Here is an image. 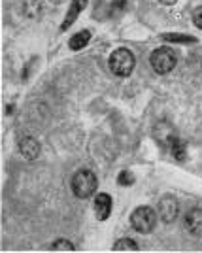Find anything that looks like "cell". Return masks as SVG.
I'll list each match as a JSON object with an SVG mask.
<instances>
[{"label":"cell","instance_id":"ba28073f","mask_svg":"<svg viewBox=\"0 0 202 253\" xmlns=\"http://www.w3.org/2000/svg\"><path fill=\"white\" fill-rule=\"evenodd\" d=\"M110 211H112V199L106 193H100L95 197V213L100 221H104L110 217Z\"/></svg>","mask_w":202,"mask_h":253},{"label":"cell","instance_id":"3957f363","mask_svg":"<svg viewBox=\"0 0 202 253\" xmlns=\"http://www.w3.org/2000/svg\"><path fill=\"white\" fill-rule=\"evenodd\" d=\"M157 211L151 210L149 206H140L130 215V225L138 232H151L157 225Z\"/></svg>","mask_w":202,"mask_h":253},{"label":"cell","instance_id":"8fae6325","mask_svg":"<svg viewBox=\"0 0 202 253\" xmlns=\"http://www.w3.org/2000/svg\"><path fill=\"white\" fill-rule=\"evenodd\" d=\"M91 40V32L89 31H81L74 34L72 36V40H70V49H74V51H80V49H83L87 43Z\"/></svg>","mask_w":202,"mask_h":253},{"label":"cell","instance_id":"5b68a950","mask_svg":"<svg viewBox=\"0 0 202 253\" xmlns=\"http://www.w3.org/2000/svg\"><path fill=\"white\" fill-rule=\"evenodd\" d=\"M157 213H159V217L164 223L176 221V217L180 213V204H178V201L174 197H164L157 204Z\"/></svg>","mask_w":202,"mask_h":253},{"label":"cell","instance_id":"30bf717a","mask_svg":"<svg viewBox=\"0 0 202 253\" xmlns=\"http://www.w3.org/2000/svg\"><path fill=\"white\" fill-rule=\"evenodd\" d=\"M168 146H170V151H172V155H174V159H176V161L183 163V161L187 159V146L181 142L180 138L174 136L170 140V144H168Z\"/></svg>","mask_w":202,"mask_h":253},{"label":"cell","instance_id":"e0dca14e","mask_svg":"<svg viewBox=\"0 0 202 253\" xmlns=\"http://www.w3.org/2000/svg\"><path fill=\"white\" fill-rule=\"evenodd\" d=\"M161 4H166V6H170V4H174L176 0H159Z\"/></svg>","mask_w":202,"mask_h":253},{"label":"cell","instance_id":"4fadbf2b","mask_svg":"<svg viewBox=\"0 0 202 253\" xmlns=\"http://www.w3.org/2000/svg\"><path fill=\"white\" fill-rule=\"evenodd\" d=\"M51 250H57V252H74V244L68 242V240H57V242L51 244Z\"/></svg>","mask_w":202,"mask_h":253},{"label":"cell","instance_id":"5bb4252c","mask_svg":"<svg viewBox=\"0 0 202 253\" xmlns=\"http://www.w3.org/2000/svg\"><path fill=\"white\" fill-rule=\"evenodd\" d=\"M164 40H168V42H195V38H191V36H183V34H164L162 36Z\"/></svg>","mask_w":202,"mask_h":253},{"label":"cell","instance_id":"7a4b0ae2","mask_svg":"<svg viewBox=\"0 0 202 253\" xmlns=\"http://www.w3.org/2000/svg\"><path fill=\"white\" fill-rule=\"evenodd\" d=\"M96 185H98V181H96V176L93 170H78L74 174V178H72V191H74V195L78 199L93 197L96 191Z\"/></svg>","mask_w":202,"mask_h":253},{"label":"cell","instance_id":"2e32d148","mask_svg":"<svg viewBox=\"0 0 202 253\" xmlns=\"http://www.w3.org/2000/svg\"><path fill=\"white\" fill-rule=\"evenodd\" d=\"M193 23L197 25V29L202 31V6L195 8V11H193Z\"/></svg>","mask_w":202,"mask_h":253},{"label":"cell","instance_id":"6da1fadb","mask_svg":"<svg viewBox=\"0 0 202 253\" xmlns=\"http://www.w3.org/2000/svg\"><path fill=\"white\" fill-rule=\"evenodd\" d=\"M108 64H110V70H112L114 74L125 78V76L132 74L134 64H136V59H134V55H132L130 49H127V47H119V49H116V51L110 55Z\"/></svg>","mask_w":202,"mask_h":253},{"label":"cell","instance_id":"277c9868","mask_svg":"<svg viewBox=\"0 0 202 253\" xmlns=\"http://www.w3.org/2000/svg\"><path fill=\"white\" fill-rule=\"evenodd\" d=\"M176 61H178L176 51L170 49V47H159V49H155V51L151 53V59H149V63H151L153 70L157 74H168L172 68L176 66Z\"/></svg>","mask_w":202,"mask_h":253},{"label":"cell","instance_id":"9c48e42d","mask_svg":"<svg viewBox=\"0 0 202 253\" xmlns=\"http://www.w3.org/2000/svg\"><path fill=\"white\" fill-rule=\"evenodd\" d=\"M85 6H87V0H72V6H70V10L66 11V17H64L63 25H61V31H68L70 25L78 19V15L81 13V10Z\"/></svg>","mask_w":202,"mask_h":253},{"label":"cell","instance_id":"8992f818","mask_svg":"<svg viewBox=\"0 0 202 253\" xmlns=\"http://www.w3.org/2000/svg\"><path fill=\"white\" fill-rule=\"evenodd\" d=\"M183 227L193 236L202 234V208H191L187 211L183 215Z\"/></svg>","mask_w":202,"mask_h":253},{"label":"cell","instance_id":"7c38bea8","mask_svg":"<svg viewBox=\"0 0 202 253\" xmlns=\"http://www.w3.org/2000/svg\"><path fill=\"white\" fill-rule=\"evenodd\" d=\"M114 250H116V252H136V250H138V244L134 242L132 238H123V240L116 242Z\"/></svg>","mask_w":202,"mask_h":253},{"label":"cell","instance_id":"9a60e30c","mask_svg":"<svg viewBox=\"0 0 202 253\" xmlns=\"http://www.w3.org/2000/svg\"><path fill=\"white\" fill-rule=\"evenodd\" d=\"M117 183L119 185H132L134 183V176L130 172H121L119 178H117Z\"/></svg>","mask_w":202,"mask_h":253},{"label":"cell","instance_id":"52a82bcc","mask_svg":"<svg viewBox=\"0 0 202 253\" xmlns=\"http://www.w3.org/2000/svg\"><path fill=\"white\" fill-rule=\"evenodd\" d=\"M19 153H21L27 161L38 159V155H40V144H38V140L32 136L23 138L21 142H19Z\"/></svg>","mask_w":202,"mask_h":253},{"label":"cell","instance_id":"ac0fdd59","mask_svg":"<svg viewBox=\"0 0 202 253\" xmlns=\"http://www.w3.org/2000/svg\"><path fill=\"white\" fill-rule=\"evenodd\" d=\"M49 2H51V4H63L64 0H49Z\"/></svg>","mask_w":202,"mask_h":253}]
</instances>
